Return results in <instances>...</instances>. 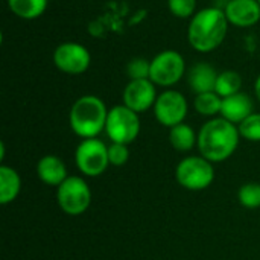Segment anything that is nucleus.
<instances>
[{
	"mask_svg": "<svg viewBox=\"0 0 260 260\" xmlns=\"http://www.w3.org/2000/svg\"><path fill=\"white\" fill-rule=\"evenodd\" d=\"M229 26L230 23L222 8H203L197 11L189 21L187 41L193 50L200 53H210L224 43Z\"/></svg>",
	"mask_w": 260,
	"mask_h": 260,
	"instance_id": "f257e3e1",
	"label": "nucleus"
},
{
	"mask_svg": "<svg viewBox=\"0 0 260 260\" xmlns=\"http://www.w3.org/2000/svg\"><path fill=\"white\" fill-rule=\"evenodd\" d=\"M230 26L247 29L260 21V3L257 0H229L222 8Z\"/></svg>",
	"mask_w": 260,
	"mask_h": 260,
	"instance_id": "f8f14e48",
	"label": "nucleus"
},
{
	"mask_svg": "<svg viewBox=\"0 0 260 260\" xmlns=\"http://www.w3.org/2000/svg\"><path fill=\"white\" fill-rule=\"evenodd\" d=\"M108 160L111 166L120 168L123 165L128 163L129 160V149L128 145H122V143H113L108 146Z\"/></svg>",
	"mask_w": 260,
	"mask_h": 260,
	"instance_id": "393cba45",
	"label": "nucleus"
},
{
	"mask_svg": "<svg viewBox=\"0 0 260 260\" xmlns=\"http://www.w3.org/2000/svg\"><path fill=\"white\" fill-rule=\"evenodd\" d=\"M169 143L177 152H189L198 145V134L187 123H180L169 129Z\"/></svg>",
	"mask_w": 260,
	"mask_h": 260,
	"instance_id": "f3484780",
	"label": "nucleus"
},
{
	"mask_svg": "<svg viewBox=\"0 0 260 260\" xmlns=\"http://www.w3.org/2000/svg\"><path fill=\"white\" fill-rule=\"evenodd\" d=\"M254 104L250 94L239 91L233 96L222 99V108H221V117L227 119L229 122L239 125L244 122L248 116H251L254 111Z\"/></svg>",
	"mask_w": 260,
	"mask_h": 260,
	"instance_id": "ddd939ff",
	"label": "nucleus"
},
{
	"mask_svg": "<svg viewBox=\"0 0 260 260\" xmlns=\"http://www.w3.org/2000/svg\"><path fill=\"white\" fill-rule=\"evenodd\" d=\"M254 94H256V99L260 102V75L254 81Z\"/></svg>",
	"mask_w": 260,
	"mask_h": 260,
	"instance_id": "a878e982",
	"label": "nucleus"
},
{
	"mask_svg": "<svg viewBox=\"0 0 260 260\" xmlns=\"http://www.w3.org/2000/svg\"><path fill=\"white\" fill-rule=\"evenodd\" d=\"M37 175L44 184L53 187H58L69 177L66 163L56 155H44L37 163Z\"/></svg>",
	"mask_w": 260,
	"mask_h": 260,
	"instance_id": "2eb2a0df",
	"label": "nucleus"
},
{
	"mask_svg": "<svg viewBox=\"0 0 260 260\" xmlns=\"http://www.w3.org/2000/svg\"><path fill=\"white\" fill-rule=\"evenodd\" d=\"M186 75V59L174 49H166L158 52L151 59L149 79L157 87L171 88L178 84Z\"/></svg>",
	"mask_w": 260,
	"mask_h": 260,
	"instance_id": "39448f33",
	"label": "nucleus"
},
{
	"mask_svg": "<svg viewBox=\"0 0 260 260\" xmlns=\"http://www.w3.org/2000/svg\"><path fill=\"white\" fill-rule=\"evenodd\" d=\"M168 8L177 18H192L197 14V0H168Z\"/></svg>",
	"mask_w": 260,
	"mask_h": 260,
	"instance_id": "b1692460",
	"label": "nucleus"
},
{
	"mask_svg": "<svg viewBox=\"0 0 260 260\" xmlns=\"http://www.w3.org/2000/svg\"><path fill=\"white\" fill-rule=\"evenodd\" d=\"M241 137L248 142H260V113H253L238 125Z\"/></svg>",
	"mask_w": 260,
	"mask_h": 260,
	"instance_id": "5701e85b",
	"label": "nucleus"
},
{
	"mask_svg": "<svg viewBox=\"0 0 260 260\" xmlns=\"http://www.w3.org/2000/svg\"><path fill=\"white\" fill-rule=\"evenodd\" d=\"M193 107L198 114L206 117H216V114H221L222 108V98L216 91H207L201 94H195Z\"/></svg>",
	"mask_w": 260,
	"mask_h": 260,
	"instance_id": "6ab92c4d",
	"label": "nucleus"
},
{
	"mask_svg": "<svg viewBox=\"0 0 260 260\" xmlns=\"http://www.w3.org/2000/svg\"><path fill=\"white\" fill-rule=\"evenodd\" d=\"M242 76L236 70H224L218 75L215 91L224 99L239 93L242 88Z\"/></svg>",
	"mask_w": 260,
	"mask_h": 260,
	"instance_id": "aec40b11",
	"label": "nucleus"
},
{
	"mask_svg": "<svg viewBox=\"0 0 260 260\" xmlns=\"http://www.w3.org/2000/svg\"><path fill=\"white\" fill-rule=\"evenodd\" d=\"M108 108L105 102L94 96L85 94L78 98L69 113V123L72 131L84 139H96L102 131H105Z\"/></svg>",
	"mask_w": 260,
	"mask_h": 260,
	"instance_id": "7ed1b4c3",
	"label": "nucleus"
},
{
	"mask_svg": "<svg viewBox=\"0 0 260 260\" xmlns=\"http://www.w3.org/2000/svg\"><path fill=\"white\" fill-rule=\"evenodd\" d=\"M157 85L151 79H133L123 88V105L136 113H145L154 108L157 101Z\"/></svg>",
	"mask_w": 260,
	"mask_h": 260,
	"instance_id": "9b49d317",
	"label": "nucleus"
},
{
	"mask_svg": "<svg viewBox=\"0 0 260 260\" xmlns=\"http://www.w3.org/2000/svg\"><path fill=\"white\" fill-rule=\"evenodd\" d=\"M149 72H151V59H146L143 56H136L129 59L126 64V75L129 81L149 79Z\"/></svg>",
	"mask_w": 260,
	"mask_h": 260,
	"instance_id": "4be33fe9",
	"label": "nucleus"
},
{
	"mask_svg": "<svg viewBox=\"0 0 260 260\" xmlns=\"http://www.w3.org/2000/svg\"><path fill=\"white\" fill-rule=\"evenodd\" d=\"M139 113L133 111L126 105H114L108 111L105 133L113 143L129 145L140 134Z\"/></svg>",
	"mask_w": 260,
	"mask_h": 260,
	"instance_id": "423d86ee",
	"label": "nucleus"
},
{
	"mask_svg": "<svg viewBox=\"0 0 260 260\" xmlns=\"http://www.w3.org/2000/svg\"><path fill=\"white\" fill-rule=\"evenodd\" d=\"M152 110L157 122L171 129L172 126H177L184 122L189 111V105L183 93L169 88L158 94Z\"/></svg>",
	"mask_w": 260,
	"mask_h": 260,
	"instance_id": "9d476101",
	"label": "nucleus"
},
{
	"mask_svg": "<svg viewBox=\"0 0 260 260\" xmlns=\"http://www.w3.org/2000/svg\"><path fill=\"white\" fill-rule=\"evenodd\" d=\"M53 64L59 72L78 76L88 70L91 64V55L84 44L76 41H66L55 47Z\"/></svg>",
	"mask_w": 260,
	"mask_h": 260,
	"instance_id": "1a4fd4ad",
	"label": "nucleus"
},
{
	"mask_svg": "<svg viewBox=\"0 0 260 260\" xmlns=\"http://www.w3.org/2000/svg\"><path fill=\"white\" fill-rule=\"evenodd\" d=\"M238 200L241 206L247 209L260 207V184L259 183H247L242 184L238 192Z\"/></svg>",
	"mask_w": 260,
	"mask_h": 260,
	"instance_id": "412c9836",
	"label": "nucleus"
},
{
	"mask_svg": "<svg viewBox=\"0 0 260 260\" xmlns=\"http://www.w3.org/2000/svg\"><path fill=\"white\" fill-rule=\"evenodd\" d=\"M257 2H259V3H260V0H257Z\"/></svg>",
	"mask_w": 260,
	"mask_h": 260,
	"instance_id": "bb28decb",
	"label": "nucleus"
},
{
	"mask_svg": "<svg viewBox=\"0 0 260 260\" xmlns=\"http://www.w3.org/2000/svg\"><path fill=\"white\" fill-rule=\"evenodd\" d=\"M75 161L81 174L85 177H99L110 166L108 146L96 139H84L75 152Z\"/></svg>",
	"mask_w": 260,
	"mask_h": 260,
	"instance_id": "6e6552de",
	"label": "nucleus"
},
{
	"mask_svg": "<svg viewBox=\"0 0 260 260\" xmlns=\"http://www.w3.org/2000/svg\"><path fill=\"white\" fill-rule=\"evenodd\" d=\"M9 11L23 20H35L41 17L49 5V0H6Z\"/></svg>",
	"mask_w": 260,
	"mask_h": 260,
	"instance_id": "a211bd4d",
	"label": "nucleus"
},
{
	"mask_svg": "<svg viewBox=\"0 0 260 260\" xmlns=\"http://www.w3.org/2000/svg\"><path fill=\"white\" fill-rule=\"evenodd\" d=\"M56 201L59 209L69 216H79L87 212L91 203V190L82 177H67L56 187Z\"/></svg>",
	"mask_w": 260,
	"mask_h": 260,
	"instance_id": "0eeeda50",
	"label": "nucleus"
},
{
	"mask_svg": "<svg viewBox=\"0 0 260 260\" xmlns=\"http://www.w3.org/2000/svg\"><path fill=\"white\" fill-rule=\"evenodd\" d=\"M241 134L238 125L224 117H212L198 133L200 155L212 163H221L230 158L239 146Z\"/></svg>",
	"mask_w": 260,
	"mask_h": 260,
	"instance_id": "f03ea898",
	"label": "nucleus"
},
{
	"mask_svg": "<svg viewBox=\"0 0 260 260\" xmlns=\"http://www.w3.org/2000/svg\"><path fill=\"white\" fill-rule=\"evenodd\" d=\"M21 190V178L18 172L6 165L0 166V204L8 206L18 197Z\"/></svg>",
	"mask_w": 260,
	"mask_h": 260,
	"instance_id": "dca6fc26",
	"label": "nucleus"
},
{
	"mask_svg": "<svg viewBox=\"0 0 260 260\" xmlns=\"http://www.w3.org/2000/svg\"><path fill=\"white\" fill-rule=\"evenodd\" d=\"M175 178L186 190L200 192L213 183L215 168L213 163L203 155H189L178 161L175 168Z\"/></svg>",
	"mask_w": 260,
	"mask_h": 260,
	"instance_id": "20e7f679",
	"label": "nucleus"
},
{
	"mask_svg": "<svg viewBox=\"0 0 260 260\" xmlns=\"http://www.w3.org/2000/svg\"><path fill=\"white\" fill-rule=\"evenodd\" d=\"M216 69L209 62H197L187 72V82L190 90L195 94L215 91L216 79H218Z\"/></svg>",
	"mask_w": 260,
	"mask_h": 260,
	"instance_id": "4468645a",
	"label": "nucleus"
}]
</instances>
